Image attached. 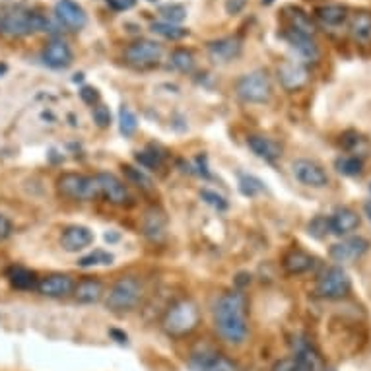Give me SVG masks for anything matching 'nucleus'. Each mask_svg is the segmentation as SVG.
<instances>
[{
  "instance_id": "nucleus-12",
  "label": "nucleus",
  "mask_w": 371,
  "mask_h": 371,
  "mask_svg": "<svg viewBox=\"0 0 371 371\" xmlns=\"http://www.w3.org/2000/svg\"><path fill=\"white\" fill-rule=\"evenodd\" d=\"M284 39L288 41V45L294 49L295 54L302 59L303 64L319 61L321 51H319L315 35H307V33H302V31H295V30H286L284 31Z\"/></svg>"
},
{
  "instance_id": "nucleus-5",
  "label": "nucleus",
  "mask_w": 371,
  "mask_h": 371,
  "mask_svg": "<svg viewBox=\"0 0 371 371\" xmlns=\"http://www.w3.org/2000/svg\"><path fill=\"white\" fill-rule=\"evenodd\" d=\"M57 189L64 199L70 201H93L100 199V187L95 175L64 173L57 179Z\"/></svg>"
},
{
  "instance_id": "nucleus-15",
  "label": "nucleus",
  "mask_w": 371,
  "mask_h": 371,
  "mask_svg": "<svg viewBox=\"0 0 371 371\" xmlns=\"http://www.w3.org/2000/svg\"><path fill=\"white\" fill-rule=\"evenodd\" d=\"M278 80L288 92H295L307 84L310 72L302 61H284L278 66Z\"/></svg>"
},
{
  "instance_id": "nucleus-31",
  "label": "nucleus",
  "mask_w": 371,
  "mask_h": 371,
  "mask_svg": "<svg viewBox=\"0 0 371 371\" xmlns=\"http://www.w3.org/2000/svg\"><path fill=\"white\" fill-rule=\"evenodd\" d=\"M113 263V255L107 253V251H101V249H95L92 253L84 255L80 261H78V266L82 269H92V266H107V264Z\"/></svg>"
},
{
  "instance_id": "nucleus-7",
  "label": "nucleus",
  "mask_w": 371,
  "mask_h": 371,
  "mask_svg": "<svg viewBox=\"0 0 371 371\" xmlns=\"http://www.w3.org/2000/svg\"><path fill=\"white\" fill-rule=\"evenodd\" d=\"M350 288H352V282L346 271L342 266H333L321 274L317 286H315V294L323 300H342L344 295L350 294Z\"/></svg>"
},
{
  "instance_id": "nucleus-13",
  "label": "nucleus",
  "mask_w": 371,
  "mask_h": 371,
  "mask_svg": "<svg viewBox=\"0 0 371 371\" xmlns=\"http://www.w3.org/2000/svg\"><path fill=\"white\" fill-rule=\"evenodd\" d=\"M367 249H370V241L365 237H348L341 243H334L329 255L336 263H352V261H358L360 257H364Z\"/></svg>"
},
{
  "instance_id": "nucleus-45",
  "label": "nucleus",
  "mask_w": 371,
  "mask_h": 371,
  "mask_svg": "<svg viewBox=\"0 0 371 371\" xmlns=\"http://www.w3.org/2000/svg\"><path fill=\"white\" fill-rule=\"evenodd\" d=\"M80 95H82V100H84L86 103H90V105H93L95 101L100 100V93H98V90H93V88H82Z\"/></svg>"
},
{
  "instance_id": "nucleus-3",
  "label": "nucleus",
  "mask_w": 371,
  "mask_h": 371,
  "mask_svg": "<svg viewBox=\"0 0 371 371\" xmlns=\"http://www.w3.org/2000/svg\"><path fill=\"white\" fill-rule=\"evenodd\" d=\"M199 323H201V310L193 300H179L162 317V329L173 338L191 334Z\"/></svg>"
},
{
  "instance_id": "nucleus-39",
  "label": "nucleus",
  "mask_w": 371,
  "mask_h": 371,
  "mask_svg": "<svg viewBox=\"0 0 371 371\" xmlns=\"http://www.w3.org/2000/svg\"><path fill=\"white\" fill-rule=\"evenodd\" d=\"M272 371H310L305 365H302L295 358H286V360H280L272 365Z\"/></svg>"
},
{
  "instance_id": "nucleus-40",
  "label": "nucleus",
  "mask_w": 371,
  "mask_h": 371,
  "mask_svg": "<svg viewBox=\"0 0 371 371\" xmlns=\"http://www.w3.org/2000/svg\"><path fill=\"white\" fill-rule=\"evenodd\" d=\"M93 119H95V123L100 124V126L111 124V113H109V109L105 105H95L93 107Z\"/></svg>"
},
{
  "instance_id": "nucleus-28",
  "label": "nucleus",
  "mask_w": 371,
  "mask_h": 371,
  "mask_svg": "<svg viewBox=\"0 0 371 371\" xmlns=\"http://www.w3.org/2000/svg\"><path fill=\"white\" fill-rule=\"evenodd\" d=\"M196 371H237V365L233 364L230 358L222 356V354H210V356H202L196 364Z\"/></svg>"
},
{
  "instance_id": "nucleus-42",
  "label": "nucleus",
  "mask_w": 371,
  "mask_h": 371,
  "mask_svg": "<svg viewBox=\"0 0 371 371\" xmlns=\"http://www.w3.org/2000/svg\"><path fill=\"white\" fill-rule=\"evenodd\" d=\"M105 2L113 12H126L136 4V0H105Z\"/></svg>"
},
{
  "instance_id": "nucleus-34",
  "label": "nucleus",
  "mask_w": 371,
  "mask_h": 371,
  "mask_svg": "<svg viewBox=\"0 0 371 371\" xmlns=\"http://www.w3.org/2000/svg\"><path fill=\"white\" fill-rule=\"evenodd\" d=\"M119 129H121L124 136H132L136 132V129H139V119L126 105H123L121 111H119Z\"/></svg>"
},
{
  "instance_id": "nucleus-30",
  "label": "nucleus",
  "mask_w": 371,
  "mask_h": 371,
  "mask_svg": "<svg viewBox=\"0 0 371 371\" xmlns=\"http://www.w3.org/2000/svg\"><path fill=\"white\" fill-rule=\"evenodd\" d=\"M334 167H336L338 173L346 175V177H356L364 170V162L360 158H356V155H346V158H338L334 162Z\"/></svg>"
},
{
  "instance_id": "nucleus-25",
  "label": "nucleus",
  "mask_w": 371,
  "mask_h": 371,
  "mask_svg": "<svg viewBox=\"0 0 371 371\" xmlns=\"http://www.w3.org/2000/svg\"><path fill=\"white\" fill-rule=\"evenodd\" d=\"M247 144L261 160H264V162H276L280 155H282V146H280L276 140L266 139V136L253 134V136H249L247 139Z\"/></svg>"
},
{
  "instance_id": "nucleus-37",
  "label": "nucleus",
  "mask_w": 371,
  "mask_h": 371,
  "mask_svg": "<svg viewBox=\"0 0 371 371\" xmlns=\"http://www.w3.org/2000/svg\"><path fill=\"white\" fill-rule=\"evenodd\" d=\"M329 232H331V228H329V218L319 216L310 224V233L311 235H315L317 240H323Z\"/></svg>"
},
{
  "instance_id": "nucleus-49",
  "label": "nucleus",
  "mask_w": 371,
  "mask_h": 371,
  "mask_svg": "<svg viewBox=\"0 0 371 371\" xmlns=\"http://www.w3.org/2000/svg\"><path fill=\"white\" fill-rule=\"evenodd\" d=\"M325 371H333V370H325Z\"/></svg>"
},
{
  "instance_id": "nucleus-23",
  "label": "nucleus",
  "mask_w": 371,
  "mask_h": 371,
  "mask_svg": "<svg viewBox=\"0 0 371 371\" xmlns=\"http://www.w3.org/2000/svg\"><path fill=\"white\" fill-rule=\"evenodd\" d=\"M358 225H360V216L352 208H338L329 218V228L334 235H346L358 230Z\"/></svg>"
},
{
  "instance_id": "nucleus-6",
  "label": "nucleus",
  "mask_w": 371,
  "mask_h": 371,
  "mask_svg": "<svg viewBox=\"0 0 371 371\" xmlns=\"http://www.w3.org/2000/svg\"><path fill=\"white\" fill-rule=\"evenodd\" d=\"M235 92L241 100L247 101V103H266L271 100L272 86L271 78L264 70H253L247 72L237 80L235 86Z\"/></svg>"
},
{
  "instance_id": "nucleus-22",
  "label": "nucleus",
  "mask_w": 371,
  "mask_h": 371,
  "mask_svg": "<svg viewBox=\"0 0 371 371\" xmlns=\"http://www.w3.org/2000/svg\"><path fill=\"white\" fill-rule=\"evenodd\" d=\"M350 10L344 4H323L315 8V20L325 28H338L348 20Z\"/></svg>"
},
{
  "instance_id": "nucleus-17",
  "label": "nucleus",
  "mask_w": 371,
  "mask_h": 371,
  "mask_svg": "<svg viewBox=\"0 0 371 371\" xmlns=\"http://www.w3.org/2000/svg\"><path fill=\"white\" fill-rule=\"evenodd\" d=\"M74 280L69 274H49L45 278H41L37 282V290L41 295L47 298H66L74 292Z\"/></svg>"
},
{
  "instance_id": "nucleus-46",
  "label": "nucleus",
  "mask_w": 371,
  "mask_h": 371,
  "mask_svg": "<svg viewBox=\"0 0 371 371\" xmlns=\"http://www.w3.org/2000/svg\"><path fill=\"white\" fill-rule=\"evenodd\" d=\"M364 210H365V216L370 218V222H371V201H370V202H365Z\"/></svg>"
},
{
  "instance_id": "nucleus-29",
  "label": "nucleus",
  "mask_w": 371,
  "mask_h": 371,
  "mask_svg": "<svg viewBox=\"0 0 371 371\" xmlns=\"http://www.w3.org/2000/svg\"><path fill=\"white\" fill-rule=\"evenodd\" d=\"M152 31L162 35V37L170 39V41H179L189 35V30H185L183 25H175V23L167 22H154L152 23Z\"/></svg>"
},
{
  "instance_id": "nucleus-11",
  "label": "nucleus",
  "mask_w": 371,
  "mask_h": 371,
  "mask_svg": "<svg viewBox=\"0 0 371 371\" xmlns=\"http://www.w3.org/2000/svg\"><path fill=\"white\" fill-rule=\"evenodd\" d=\"M294 177L305 187H313V189H321V187L329 185V175L323 170V165L313 160H295L294 165Z\"/></svg>"
},
{
  "instance_id": "nucleus-8",
  "label": "nucleus",
  "mask_w": 371,
  "mask_h": 371,
  "mask_svg": "<svg viewBox=\"0 0 371 371\" xmlns=\"http://www.w3.org/2000/svg\"><path fill=\"white\" fill-rule=\"evenodd\" d=\"M162 59V45L152 39H136L124 49V61L134 69H152Z\"/></svg>"
},
{
  "instance_id": "nucleus-19",
  "label": "nucleus",
  "mask_w": 371,
  "mask_h": 371,
  "mask_svg": "<svg viewBox=\"0 0 371 371\" xmlns=\"http://www.w3.org/2000/svg\"><path fill=\"white\" fill-rule=\"evenodd\" d=\"M142 230L148 240L162 243L167 235V218L160 208H150L142 220Z\"/></svg>"
},
{
  "instance_id": "nucleus-4",
  "label": "nucleus",
  "mask_w": 371,
  "mask_h": 371,
  "mask_svg": "<svg viewBox=\"0 0 371 371\" xmlns=\"http://www.w3.org/2000/svg\"><path fill=\"white\" fill-rule=\"evenodd\" d=\"M142 298V284L134 276H123L111 286L105 300V305L115 313H126L132 311L140 303Z\"/></svg>"
},
{
  "instance_id": "nucleus-1",
  "label": "nucleus",
  "mask_w": 371,
  "mask_h": 371,
  "mask_svg": "<svg viewBox=\"0 0 371 371\" xmlns=\"http://www.w3.org/2000/svg\"><path fill=\"white\" fill-rule=\"evenodd\" d=\"M214 325L228 344H243L249 334L247 298L237 290L225 292L214 307Z\"/></svg>"
},
{
  "instance_id": "nucleus-41",
  "label": "nucleus",
  "mask_w": 371,
  "mask_h": 371,
  "mask_svg": "<svg viewBox=\"0 0 371 371\" xmlns=\"http://www.w3.org/2000/svg\"><path fill=\"white\" fill-rule=\"evenodd\" d=\"M201 196H202V199H204V201L208 202V204H212L214 208L224 210L225 206H228V202L224 201V196H220V194L212 193V191H202Z\"/></svg>"
},
{
  "instance_id": "nucleus-16",
  "label": "nucleus",
  "mask_w": 371,
  "mask_h": 371,
  "mask_svg": "<svg viewBox=\"0 0 371 371\" xmlns=\"http://www.w3.org/2000/svg\"><path fill=\"white\" fill-rule=\"evenodd\" d=\"M348 35L360 47H371V10L360 8L348 16Z\"/></svg>"
},
{
  "instance_id": "nucleus-33",
  "label": "nucleus",
  "mask_w": 371,
  "mask_h": 371,
  "mask_svg": "<svg viewBox=\"0 0 371 371\" xmlns=\"http://www.w3.org/2000/svg\"><path fill=\"white\" fill-rule=\"evenodd\" d=\"M173 69H177L179 72H193L194 69V57L191 51L187 49H175L170 57Z\"/></svg>"
},
{
  "instance_id": "nucleus-32",
  "label": "nucleus",
  "mask_w": 371,
  "mask_h": 371,
  "mask_svg": "<svg viewBox=\"0 0 371 371\" xmlns=\"http://www.w3.org/2000/svg\"><path fill=\"white\" fill-rule=\"evenodd\" d=\"M123 173L126 175V179L134 183V185L142 189L144 193H150V191H154V183H152V179L148 177L144 171L136 170V167H132V165H123Z\"/></svg>"
},
{
  "instance_id": "nucleus-48",
  "label": "nucleus",
  "mask_w": 371,
  "mask_h": 371,
  "mask_svg": "<svg viewBox=\"0 0 371 371\" xmlns=\"http://www.w3.org/2000/svg\"><path fill=\"white\" fill-rule=\"evenodd\" d=\"M370 193H371V183H370Z\"/></svg>"
},
{
  "instance_id": "nucleus-27",
  "label": "nucleus",
  "mask_w": 371,
  "mask_h": 371,
  "mask_svg": "<svg viewBox=\"0 0 371 371\" xmlns=\"http://www.w3.org/2000/svg\"><path fill=\"white\" fill-rule=\"evenodd\" d=\"M10 284L18 290H31V288H37V276L35 272L28 271L23 266H10L6 272Z\"/></svg>"
},
{
  "instance_id": "nucleus-9",
  "label": "nucleus",
  "mask_w": 371,
  "mask_h": 371,
  "mask_svg": "<svg viewBox=\"0 0 371 371\" xmlns=\"http://www.w3.org/2000/svg\"><path fill=\"white\" fill-rule=\"evenodd\" d=\"M98 187H100V199H105L115 206H129L132 204V196L123 181L115 177L113 173H98Z\"/></svg>"
},
{
  "instance_id": "nucleus-38",
  "label": "nucleus",
  "mask_w": 371,
  "mask_h": 371,
  "mask_svg": "<svg viewBox=\"0 0 371 371\" xmlns=\"http://www.w3.org/2000/svg\"><path fill=\"white\" fill-rule=\"evenodd\" d=\"M136 160H139L140 165L150 167V170H155V167H160V163H162V154H158V152H139Z\"/></svg>"
},
{
  "instance_id": "nucleus-2",
  "label": "nucleus",
  "mask_w": 371,
  "mask_h": 371,
  "mask_svg": "<svg viewBox=\"0 0 371 371\" xmlns=\"http://www.w3.org/2000/svg\"><path fill=\"white\" fill-rule=\"evenodd\" d=\"M37 31H53V23L47 16L22 6L0 10V33L8 37H25Z\"/></svg>"
},
{
  "instance_id": "nucleus-26",
  "label": "nucleus",
  "mask_w": 371,
  "mask_h": 371,
  "mask_svg": "<svg viewBox=\"0 0 371 371\" xmlns=\"http://www.w3.org/2000/svg\"><path fill=\"white\" fill-rule=\"evenodd\" d=\"M288 20V30H295L302 31V33H307V35H315V22L307 12H303L302 8L298 6H288L284 10Z\"/></svg>"
},
{
  "instance_id": "nucleus-10",
  "label": "nucleus",
  "mask_w": 371,
  "mask_h": 371,
  "mask_svg": "<svg viewBox=\"0 0 371 371\" xmlns=\"http://www.w3.org/2000/svg\"><path fill=\"white\" fill-rule=\"evenodd\" d=\"M54 18L62 28H69L70 31L84 30L88 23V14L76 0H59L54 4Z\"/></svg>"
},
{
  "instance_id": "nucleus-44",
  "label": "nucleus",
  "mask_w": 371,
  "mask_h": 371,
  "mask_svg": "<svg viewBox=\"0 0 371 371\" xmlns=\"http://www.w3.org/2000/svg\"><path fill=\"white\" fill-rule=\"evenodd\" d=\"M245 6H247V0H225V12L232 16L240 14Z\"/></svg>"
},
{
  "instance_id": "nucleus-18",
  "label": "nucleus",
  "mask_w": 371,
  "mask_h": 371,
  "mask_svg": "<svg viewBox=\"0 0 371 371\" xmlns=\"http://www.w3.org/2000/svg\"><path fill=\"white\" fill-rule=\"evenodd\" d=\"M241 51H243V43L240 37H222L208 43V57L220 64L235 61Z\"/></svg>"
},
{
  "instance_id": "nucleus-43",
  "label": "nucleus",
  "mask_w": 371,
  "mask_h": 371,
  "mask_svg": "<svg viewBox=\"0 0 371 371\" xmlns=\"http://www.w3.org/2000/svg\"><path fill=\"white\" fill-rule=\"evenodd\" d=\"M12 232H14V224H12V220L0 214V241L8 240V237L12 235Z\"/></svg>"
},
{
  "instance_id": "nucleus-35",
  "label": "nucleus",
  "mask_w": 371,
  "mask_h": 371,
  "mask_svg": "<svg viewBox=\"0 0 371 371\" xmlns=\"http://www.w3.org/2000/svg\"><path fill=\"white\" fill-rule=\"evenodd\" d=\"M160 14H162L163 22L179 25L187 18V8L183 4H163L160 8Z\"/></svg>"
},
{
  "instance_id": "nucleus-47",
  "label": "nucleus",
  "mask_w": 371,
  "mask_h": 371,
  "mask_svg": "<svg viewBox=\"0 0 371 371\" xmlns=\"http://www.w3.org/2000/svg\"><path fill=\"white\" fill-rule=\"evenodd\" d=\"M261 2H263L264 6H271L272 2H274V0H261Z\"/></svg>"
},
{
  "instance_id": "nucleus-14",
  "label": "nucleus",
  "mask_w": 371,
  "mask_h": 371,
  "mask_svg": "<svg viewBox=\"0 0 371 371\" xmlns=\"http://www.w3.org/2000/svg\"><path fill=\"white\" fill-rule=\"evenodd\" d=\"M41 59H43V62L49 69L61 70L72 64L74 54H72V49H70V45L64 39L54 37L45 45L43 53H41Z\"/></svg>"
},
{
  "instance_id": "nucleus-36",
  "label": "nucleus",
  "mask_w": 371,
  "mask_h": 371,
  "mask_svg": "<svg viewBox=\"0 0 371 371\" xmlns=\"http://www.w3.org/2000/svg\"><path fill=\"white\" fill-rule=\"evenodd\" d=\"M240 189L243 194H247V196H255L257 193L264 191V185H263V181H259L257 177H251V175H241Z\"/></svg>"
},
{
  "instance_id": "nucleus-21",
  "label": "nucleus",
  "mask_w": 371,
  "mask_h": 371,
  "mask_svg": "<svg viewBox=\"0 0 371 371\" xmlns=\"http://www.w3.org/2000/svg\"><path fill=\"white\" fill-rule=\"evenodd\" d=\"M282 266H284V271L288 274H292V276H298V274H305V272H310L313 266H315V259L310 255V253H305L303 249H290L284 259H282Z\"/></svg>"
},
{
  "instance_id": "nucleus-20",
  "label": "nucleus",
  "mask_w": 371,
  "mask_h": 371,
  "mask_svg": "<svg viewBox=\"0 0 371 371\" xmlns=\"http://www.w3.org/2000/svg\"><path fill=\"white\" fill-rule=\"evenodd\" d=\"M93 241V233L86 225H69L61 235V245L69 253H78Z\"/></svg>"
},
{
  "instance_id": "nucleus-24",
  "label": "nucleus",
  "mask_w": 371,
  "mask_h": 371,
  "mask_svg": "<svg viewBox=\"0 0 371 371\" xmlns=\"http://www.w3.org/2000/svg\"><path fill=\"white\" fill-rule=\"evenodd\" d=\"M103 294H105V286H103V282L95 278L80 280L74 286V292H72V295L76 298V302L86 303V305L98 303L103 298Z\"/></svg>"
}]
</instances>
